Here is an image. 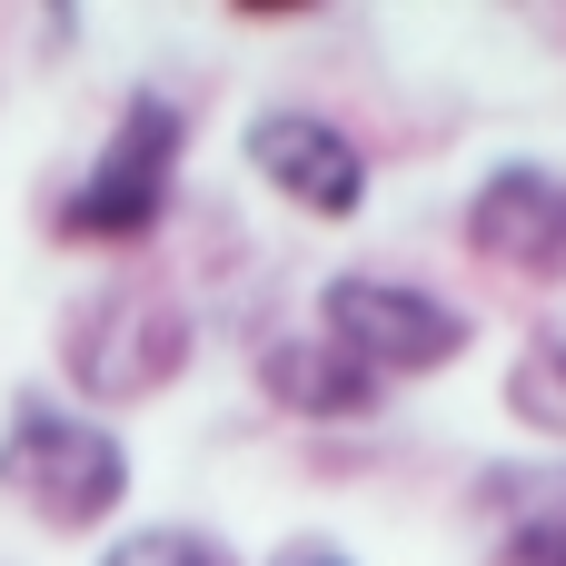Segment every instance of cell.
<instances>
[{"label": "cell", "mask_w": 566, "mask_h": 566, "mask_svg": "<svg viewBox=\"0 0 566 566\" xmlns=\"http://www.w3.org/2000/svg\"><path fill=\"white\" fill-rule=\"evenodd\" d=\"M199 368V308L169 289V279H99L60 308V398L90 408V418H129L149 398H169L179 378Z\"/></svg>", "instance_id": "obj_1"}, {"label": "cell", "mask_w": 566, "mask_h": 566, "mask_svg": "<svg viewBox=\"0 0 566 566\" xmlns=\"http://www.w3.org/2000/svg\"><path fill=\"white\" fill-rule=\"evenodd\" d=\"M179 179H189V109L159 80H139V90H119L99 149L50 199V239L60 249H149L179 209Z\"/></svg>", "instance_id": "obj_3"}, {"label": "cell", "mask_w": 566, "mask_h": 566, "mask_svg": "<svg viewBox=\"0 0 566 566\" xmlns=\"http://www.w3.org/2000/svg\"><path fill=\"white\" fill-rule=\"evenodd\" d=\"M249 388H259L289 428H368V418L388 408V388H378L348 348H328L308 318H298V328H269V338L249 348Z\"/></svg>", "instance_id": "obj_7"}, {"label": "cell", "mask_w": 566, "mask_h": 566, "mask_svg": "<svg viewBox=\"0 0 566 566\" xmlns=\"http://www.w3.org/2000/svg\"><path fill=\"white\" fill-rule=\"evenodd\" d=\"M259 566H358V557H348L338 537H279V547H269Z\"/></svg>", "instance_id": "obj_11"}, {"label": "cell", "mask_w": 566, "mask_h": 566, "mask_svg": "<svg viewBox=\"0 0 566 566\" xmlns=\"http://www.w3.org/2000/svg\"><path fill=\"white\" fill-rule=\"evenodd\" d=\"M90 566H239V547L199 517H149V527H119Z\"/></svg>", "instance_id": "obj_10"}, {"label": "cell", "mask_w": 566, "mask_h": 566, "mask_svg": "<svg viewBox=\"0 0 566 566\" xmlns=\"http://www.w3.org/2000/svg\"><path fill=\"white\" fill-rule=\"evenodd\" d=\"M497 408H507L517 438H537L547 458H566V308H547V318L507 348V368H497Z\"/></svg>", "instance_id": "obj_9"}, {"label": "cell", "mask_w": 566, "mask_h": 566, "mask_svg": "<svg viewBox=\"0 0 566 566\" xmlns=\"http://www.w3.org/2000/svg\"><path fill=\"white\" fill-rule=\"evenodd\" d=\"M308 328L328 348H348L378 388H428L478 348V308L408 269H328L308 298Z\"/></svg>", "instance_id": "obj_4"}, {"label": "cell", "mask_w": 566, "mask_h": 566, "mask_svg": "<svg viewBox=\"0 0 566 566\" xmlns=\"http://www.w3.org/2000/svg\"><path fill=\"white\" fill-rule=\"evenodd\" d=\"M478 517L497 566H566V458L478 478Z\"/></svg>", "instance_id": "obj_8"}, {"label": "cell", "mask_w": 566, "mask_h": 566, "mask_svg": "<svg viewBox=\"0 0 566 566\" xmlns=\"http://www.w3.org/2000/svg\"><path fill=\"white\" fill-rule=\"evenodd\" d=\"M239 159H249V179H259V189H269L289 219H318V229H348V219H368L378 159H368V139H358L338 109L269 99V109H249V129H239Z\"/></svg>", "instance_id": "obj_5"}, {"label": "cell", "mask_w": 566, "mask_h": 566, "mask_svg": "<svg viewBox=\"0 0 566 566\" xmlns=\"http://www.w3.org/2000/svg\"><path fill=\"white\" fill-rule=\"evenodd\" d=\"M458 239L478 269L527 279V289H566V169L547 159H497L468 179L458 199Z\"/></svg>", "instance_id": "obj_6"}, {"label": "cell", "mask_w": 566, "mask_h": 566, "mask_svg": "<svg viewBox=\"0 0 566 566\" xmlns=\"http://www.w3.org/2000/svg\"><path fill=\"white\" fill-rule=\"evenodd\" d=\"M139 488V458L109 418L70 408L60 388H20L0 408V497L40 527V537H119Z\"/></svg>", "instance_id": "obj_2"}]
</instances>
